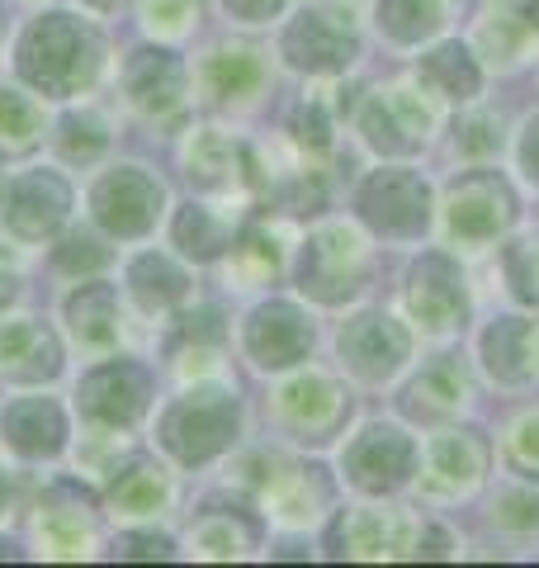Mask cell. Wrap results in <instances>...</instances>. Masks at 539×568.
Here are the masks:
<instances>
[{
	"label": "cell",
	"instance_id": "38",
	"mask_svg": "<svg viewBox=\"0 0 539 568\" xmlns=\"http://www.w3.org/2000/svg\"><path fill=\"white\" fill-rule=\"evenodd\" d=\"M194 0H148L142 6V24L161 39H180V33H190V20H194Z\"/></svg>",
	"mask_w": 539,
	"mask_h": 568
},
{
	"label": "cell",
	"instance_id": "49",
	"mask_svg": "<svg viewBox=\"0 0 539 568\" xmlns=\"http://www.w3.org/2000/svg\"><path fill=\"white\" fill-rule=\"evenodd\" d=\"M6 549H10V545H0V559H6Z\"/></svg>",
	"mask_w": 539,
	"mask_h": 568
},
{
	"label": "cell",
	"instance_id": "35",
	"mask_svg": "<svg viewBox=\"0 0 539 568\" xmlns=\"http://www.w3.org/2000/svg\"><path fill=\"white\" fill-rule=\"evenodd\" d=\"M501 271H507V284L516 298L539 304V233L516 237L507 252H501Z\"/></svg>",
	"mask_w": 539,
	"mask_h": 568
},
{
	"label": "cell",
	"instance_id": "5",
	"mask_svg": "<svg viewBox=\"0 0 539 568\" xmlns=\"http://www.w3.org/2000/svg\"><path fill=\"white\" fill-rule=\"evenodd\" d=\"M355 209L379 237H398V242L421 237L430 223V185L407 166L374 171L369 181L359 185Z\"/></svg>",
	"mask_w": 539,
	"mask_h": 568
},
{
	"label": "cell",
	"instance_id": "25",
	"mask_svg": "<svg viewBox=\"0 0 539 568\" xmlns=\"http://www.w3.org/2000/svg\"><path fill=\"white\" fill-rule=\"evenodd\" d=\"M185 166H190V181H200L209 190H232V181L251 171V152L227 133H194Z\"/></svg>",
	"mask_w": 539,
	"mask_h": 568
},
{
	"label": "cell",
	"instance_id": "18",
	"mask_svg": "<svg viewBox=\"0 0 539 568\" xmlns=\"http://www.w3.org/2000/svg\"><path fill=\"white\" fill-rule=\"evenodd\" d=\"M403 413L417 422H445L455 417L464 403H469V375L455 355H436V361L421 365V375L403 388Z\"/></svg>",
	"mask_w": 539,
	"mask_h": 568
},
{
	"label": "cell",
	"instance_id": "42",
	"mask_svg": "<svg viewBox=\"0 0 539 568\" xmlns=\"http://www.w3.org/2000/svg\"><path fill=\"white\" fill-rule=\"evenodd\" d=\"M294 133H298V142H313V148H327V133H332L327 110H322L317 100H308V104H303V110L294 114Z\"/></svg>",
	"mask_w": 539,
	"mask_h": 568
},
{
	"label": "cell",
	"instance_id": "17",
	"mask_svg": "<svg viewBox=\"0 0 539 568\" xmlns=\"http://www.w3.org/2000/svg\"><path fill=\"white\" fill-rule=\"evenodd\" d=\"M482 365L501 384L539 379V323H530V317H497L482 332Z\"/></svg>",
	"mask_w": 539,
	"mask_h": 568
},
{
	"label": "cell",
	"instance_id": "7",
	"mask_svg": "<svg viewBox=\"0 0 539 568\" xmlns=\"http://www.w3.org/2000/svg\"><path fill=\"white\" fill-rule=\"evenodd\" d=\"M407 313L417 317L421 332H436V336L464 327V317H469V290H464L459 265L445 252H426L417 265H411Z\"/></svg>",
	"mask_w": 539,
	"mask_h": 568
},
{
	"label": "cell",
	"instance_id": "39",
	"mask_svg": "<svg viewBox=\"0 0 539 568\" xmlns=\"http://www.w3.org/2000/svg\"><path fill=\"white\" fill-rule=\"evenodd\" d=\"M492 517L501 526H511V530H530V526H539V497L530 488H507V493L497 497Z\"/></svg>",
	"mask_w": 539,
	"mask_h": 568
},
{
	"label": "cell",
	"instance_id": "15",
	"mask_svg": "<svg viewBox=\"0 0 539 568\" xmlns=\"http://www.w3.org/2000/svg\"><path fill=\"white\" fill-rule=\"evenodd\" d=\"M313 351V323L294 304H261L246 317V355L261 369H289Z\"/></svg>",
	"mask_w": 539,
	"mask_h": 568
},
{
	"label": "cell",
	"instance_id": "43",
	"mask_svg": "<svg viewBox=\"0 0 539 568\" xmlns=\"http://www.w3.org/2000/svg\"><path fill=\"white\" fill-rule=\"evenodd\" d=\"M119 559H171V540L166 536H123L114 545Z\"/></svg>",
	"mask_w": 539,
	"mask_h": 568
},
{
	"label": "cell",
	"instance_id": "44",
	"mask_svg": "<svg viewBox=\"0 0 539 568\" xmlns=\"http://www.w3.org/2000/svg\"><path fill=\"white\" fill-rule=\"evenodd\" d=\"M516 156H520V171H526L530 181L539 185V119H530V123H526V133H520Z\"/></svg>",
	"mask_w": 539,
	"mask_h": 568
},
{
	"label": "cell",
	"instance_id": "9",
	"mask_svg": "<svg viewBox=\"0 0 539 568\" xmlns=\"http://www.w3.org/2000/svg\"><path fill=\"white\" fill-rule=\"evenodd\" d=\"M417 455L421 450H417V440H411L407 432L374 422L346 446V474H350V484L359 493H393V488H403L411 478Z\"/></svg>",
	"mask_w": 539,
	"mask_h": 568
},
{
	"label": "cell",
	"instance_id": "3",
	"mask_svg": "<svg viewBox=\"0 0 539 568\" xmlns=\"http://www.w3.org/2000/svg\"><path fill=\"white\" fill-rule=\"evenodd\" d=\"M516 194L497 171H469L459 175L445 194V233L459 246H488L511 227Z\"/></svg>",
	"mask_w": 539,
	"mask_h": 568
},
{
	"label": "cell",
	"instance_id": "26",
	"mask_svg": "<svg viewBox=\"0 0 539 568\" xmlns=\"http://www.w3.org/2000/svg\"><path fill=\"white\" fill-rule=\"evenodd\" d=\"M237 242V227L232 219H223L213 204H185L175 213V246L194 261H218L223 252H232Z\"/></svg>",
	"mask_w": 539,
	"mask_h": 568
},
{
	"label": "cell",
	"instance_id": "23",
	"mask_svg": "<svg viewBox=\"0 0 539 568\" xmlns=\"http://www.w3.org/2000/svg\"><path fill=\"white\" fill-rule=\"evenodd\" d=\"M340 413H346V398H340V388L327 375H298L279 388V417L289 422L294 432L322 436L340 422Z\"/></svg>",
	"mask_w": 539,
	"mask_h": 568
},
{
	"label": "cell",
	"instance_id": "1",
	"mask_svg": "<svg viewBox=\"0 0 539 568\" xmlns=\"http://www.w3.org/2000/svg\"><path fill=\"white\" fill-rule=\"evenodd\" d=\"M100 67V39L71 14H43L20 39V77L43 95H77Z\"/></svg>",
	"mask_w": 539,
	"mask_h": 568
},
{
	"label": "cell",
	"instance_id": "34",
	"mask_svg": "<svg viewBox=\"0 0 539 568\" xmlns=\"http://www.w3.org/2000/svg\"><path fill=\"white\" fill-rule=\"evenodd\" d=\"M256 540V526L251 521H232V517H218V511H204L200 530H194V555H209V559H232Z\"/></svg>",
	"mask_w": 539,
	"mask_h": 568
},
{
	"label": "cell",
	"instance_id": "13",
	"mask_svg": "<svg viewBox=\"0 0 539 568\" xmlns=\"http://www.w3.org/2000/svg\"><path fill=\"white\" fill-rule=\"evenodd\" d=\"M71 209V190L62 175L52 171H29V175H14L6 185V227L24 242H43L48 233H58L62 219Z\"/></svg>",
	"mask_w": 539,
	"mask_h": 568
},
{
	"label": "cell",
	"instance_id": "21",
	"mask_svg": "<svg viewBox=\"0 0 539 568\" xmlns=\"http://www.w3.org/2000/svg\"><path fill=\"white\" fill-rule=\"evenodd\" d=\"M58 369H62L58 336H52L43 323L20 317V323L0 327V375L24 379V384H39V379H52Z\"/></svg>",
	"mask_w": 539,
	"mask_h": 568
},
{
	"label": "cell",
	"instance_id": "46",
	"mask_svg": "<svg viewBox=\"0 0 539 568\" xmlns=\"http://www.w3.org/2000/svg\"><path fill=\"white\" fill-rule=\"evenodd\" d=\"M14 290H20V271H14V261L0 252V308H6L10 298H14Z\"/></svg>",
	"mask_w": 539,
	"mask_h": 568
},
{
	"label": "cell",
	"instance_id": "20",
	"mask_svg": "<svg viewBox=\"0 0 539 568\" xmlns=\"http://www.w3.org/2000/svg\"><path fill=\"white\" fill-rule=\"evenodd\" d=\"M123 85H129V100L152 119H171L185 104V67L171 52H133V62L123 67Z\"/></svg>",
	"mask_w": 539,
	"mask_h": 568
},
{
	"label": "cell",
	"instance_id": "16",
	"mask_svg": "<svg viewBox=\"0 0 539 568\" xmlns=\"http://www.w3.org/2000/svg\"><path fill=\"white\" fill-rule=\"evenodd\" d=\"M417 465H421V488L430 497H464L478 488L482 469H488V446L469 432H445L426 440Z\"/></svg>",
	"mask_w": 539,
	"mask_h": 568
},
{
	"label": "cell",
	"instance_id": "14",
	"mask_svg": "<svg viewBox=\"0 0 539 568\" xmlns=\"http://www.w3.org/2000/svg\"><path fill=\"white\" fill-rule=\"evenodd\" d=\"M407 346H411L407 332L393 323L388 313H359L340 327V355H346V365L369 384L398 375L407 361Z\"/></svg>",
	"mask_w": 539,
	"mask_h": 568
},
{
	"label": "cell",
	"instance_id": "45",
	"mask_svg": "<svg viewBox=\"0 0 539 568\" xmlns=\"http://www.w3.org/2000/svg\"><path fill=\"white\" fill-rule=\"evenodd\" d=\"M223 6L246 24H261V20H270V14L284 10V0H223Z\"/></svg>",
	"mask_w": 539,
	"mask_h": 568
},
{
	"label": "cell",
	"instance_id": "48",
	"mask_svg": "<svg viewBox=\"0 0 539 568\" xmlns=\"http://www.w3.org/2000/svg\"><path fill=\"white\" fill-rule=\"evenodd\" d=\"M95 6H114V0H95Z\"/></svg>",
	"mask_w": 539,
	"mask_h": 568
},
{
	"label": "cell",
	"instance_id": "24",
	"mask_svg": "<svg viewBox=\"0 0 539 568\" xmlns=\"http://www.w3.org/2000/svg\"><path fill=\"white\" fill-rule=\"evenodd\" d=\"M67 317L77 342L90 351H110L119 346V298L110 284H81L77 294L67 298Z\"/></svg>",
	"mask_w": 539,
	"mask_h": 568
},
{
	"label": "cell",
	"instance_id": "40",
	"mask_svg": "<svg viewBox=\"0 0 539 568\" xmlns=\"http://www.w3.org/2000/svg\"><path fill=\"white\" fill-rule=\"evenodd\" d=\"M455 142H459V152H469V156H488V152H497V142H501L497 119H488V114L464 119L459 129H455Z\"/></svg>",
	"mask_w": 539,
	"mask_h": 568
},
{
	"label": "cell",
	"instance_id": "22",
	"mask_svg": "<svg viewBox=\"0 0 539 568\" xmlns=\"http://www.w3.org/2000/svg\"><path fill=\"white\" fill-rule=\"evenodd\" d=\"M327 503H332V484L317 465H289L265 478V507L279 521H294V526L317 521L327 511Z\"/></svg>",
	"mask_w": 539,
	"mask_h": 568
},
{
	"label": "cell",
	"instance_id": "30",
	"mask_svg": "<svg viewBox=\"0 0 539 568\" xmlns=\"http://www.w3.org/2000/svg\"><path fill=\"white\" fill-rule=\"evenodd\" d=\"M171 497L166 474L156 465H129V469H114V484H110V503L123 517H152V511Z\"/></svg>",
	"mask_w": 539,
	"mask_h": 568
},
{
	"label": "cell",
	"instance_id": "47",
	"mask_svg": "<svg viewBox=\"0 0 539 568\" xmlns=\"http://www.w3.org/2000/svg\"><path fill=\"white\" fill-rule=\"evenodd\" d=\"M6 503H10V484H6V474H0V511H6Z\"/></svg>",
	"mask_w": 539,
	"mask_h": 568
},
{
	"label": "cell",
	"instance_id": "31",
	"mask_svg": "<svg viewBox=\"0 0 539 568\" xmlns=\"http://www.w3.org/2000/svg\"><path fill=\"white\" fill-rule=\"evenodd\" d=\"M445 0H379V29L393 43H421L440 29Z\"/></svg>",
	"mask_w": 539,
	"mask_h": 568
},
{
	"label": "cell",
	"instance_id": "10",
	"mask_svg": "<svg viewBox=\"0 0 539 568\" xmlns=\"http://www.w3.org/2000/svg\"><path fill=\"white\" fill-rule=\"evenodd\" d=\"M148 398H152V375L148 365H133V361H110L90 369L81 384V413L95 426H114V432L133 426L148 413Z\"/></svg>",
	"mask_w": 539,
	"mask_h": 568
},
{
	"label": "cell",
	"instance_id": "19",
	"mask_svg": "<svg viewBox=\"0 0 539 568\" xmlns=\"http://www.w3.org/2000/svg\"><path fill=\"white\" fill-rule=\"evenodd\" d=\"M0 436L24 459H48L67 446V417L52 398H20L0 413Z\"/></svg>",
	"mask_w": 539,
	"mask_h": 568
},
{
	"label": "cell",
	"instance_id": "4",
	"mask_svg": "<svg viewBox=\"0 0 539 568\" xmlns=\"http://www.w3.org/2000/svg\"><path fill=\"white\" fill-rule=\"evenodd\" d=\"M369 275V252L359 242L355 227L346 223H327L317 227L303 246V271L298 284L303 294H313L317 304H346L350 294H359V284Z\"/></svg>",
	"mask_w": 539,
	"mask_h": 568
},
{
	"label": "cell",
	"instance_id": "12",
	"mask_svg": "<svg viewBox=\"0 0 539 568\" xmlns=\"http://www.w3.org/2000/svg\"><path fill=\"white\" fill-rule=\"evenodd\" d=\"M421 521L411 511H346L336 526V555L346 559H403L417 555L421 545Z\"/></svg>",
	"mask_w": 539,
	"mask_h": 568
},
{
	"label": "cell",
	"instance_id": "6",
	"mask_svg": "<svg viewBox=\"0 0 539 568\" xmlns=\"http://www.w3.org/2000/svg\"><path fill=\"white\" fill-rule=\"evenodd\" d=\"M279 52L289 58L298 71H317V77H332V71H346L359 52V33L350 24L346 10L332 6H308L298 20L284 29Z\"/></svg>",
	"mask_w": 539,
	"mask_h": 568
},
{
	"label": "cell",
	"instance_id": "37",
	"mask_svg": "<svg viewBox=\"0 0 539 568\" xmlns=\"http://www.w3.org/2000/svg\"><path fill=\"white\" fill-rule=\"evenodd\" d=\"M507 459L516 474L539 478V413H526L507 426Z\"/></svg>",
	"mask_w": 539,
	"mask_h": 568
},
{
	"label": "cell",
	"instance_id": "11",
	"mask_svg": "<svg viewBox=\"0 0 539 568\" xmlns=\"http://www.w3.org/2000/svg\"><path fill=\"white\" fill-rule=\"evenodd\" d=\"M161 200H166V194H161V185L142 166L110 171L95 185V194H90V204H95V219L110 227V233H119V237L152 233V223H156V213H161Z\"/></svg>",
	"mask_w": 539,
	"mask_h": 568
},
{
	"label": "cell",
	"instance_id": "29",
	"mask_svg": "<svg viewBox=\"0 0 539 568\" xmlns=\"http://www.w3.org/2000/svg\"><path fill=\"white\" fill-rule=\"evenodd\" d=\"M129 290L148 313H166L171 304H180L190 294V280L166 256H138L129 265Z\"/></svg>",
	"mask_w": 539,
	"mask_h": 568
},
{
	"label": "cell",
	"instance_id": "33",
	"mask_svg": "<svg viewBox=\"0 0 539 568\" xmlns=\"http://www.w3.org/2000/svg\"><path fill=\"white\" fill-rule=\"evenodd\" d=\"M43 133L39 104L20 91H0V152H29Z\"/></svg>",
	"mask_w": 539,
	"mask_h": 568
},
{
	"label": "cell",
	"instance_id": "8",
	"mask_svg": "<svg viewBox=\"0 0 539 568\" xmlns=\"http://www.w3.org/2000/svg\"><path fill=\"white\" fill-rule=\"evenodd\" d=\"M355 129L365 133V142L384 156H407L417 152L426 133H430V110L421 104V95L403 91V85H388V91H369L359 100Z\"/></svg>",
	"mask_w": 539,
	"mask_h": 568
},
{
	"label": "cell",
	"instance_id": "28",
	"mask_svg": "<svg viewBox=\"0 0 539 568\" xmlns=\"http://www.w3.org/2000/svg\"><path fill=\"white\" fill-rule=\"evenodd\" d=\"M265 81V62L251 48H223L204 62V85L213 100H246L256 95Z\"/></svg>",
	"mask_w": 539,
	"mask_h": 568
},
{
	"label": "cell",
	"instance_id": "32",
	"mask_svg": "<svg viewBox=\"0 0 539 568\" xmlns=\"http://www.w3.org/2000/svg\"><path fill=\"white\" fill-rule=\"evenodd\" d=\"M232 265H237V275H242L246 284H265V280H275V275H279L284 246H275L270 227L256 223V227H246V233L232 242Z\"/></svg>",
	"mask_w": 539,
	"mask_h": 568
},
{
	"label": "cell",
	"instance_id": "27",
	"mask_svg": "<svg viewBox=\"0 0 539 568\" xmlns=\"http://www.w3.org/2000/svg\"><path fill=\"white\" fill-rule=\"evenodd\" d=\"M421 85L440 100H474L482 85V71L464 43H440L430 58H421Z\"/></svg>",
	"mask_w": 539,
	"mask_h": 568
},
{
	"label": "cell",
	"instance_id": "36",
	"mask_svg": "<svg viewBox=\"0 0 539 568\" xmlns=\"http://www.w3.org/2000/svg\"><path fill=\"white\" fill-rule=\"evenodd\" d=\"M104 142H110V133H104L100 114H67V123H62V152L71 156V162H90V156H100Z\"/></svg>",
	"mask_w": 539,
	"mask_h": 568
},
{
	"label": "cell",
	"instance_id": "41",
	"mask_svg": "<svg viewBox=\"0 0 539 568\" xmlns=\"http://www.w3.org/2000/svg\"><path fill=\"white\" fill-rule=\"evenodd\" d=\"M104 261H110V252H104L95 237H85V233L67 237V242L58 246V265H62V271H100Z\"/></svg>",
	"mask_w": 539,
	"mask_h": 568
},
{
	"label": "cell",
	"instance_id": "2",
	"mask_svg": "<svg viewBox=\"0 0 539 568\" xmlns=\"http://www.w3.org/2000/svg\"><path fill=\"white\" fill-rule=\"evenodd\" d=\"M237 422H242V407L227 388H190L161 417V446L180 465H204V459L223 455L237 440Z\"/></svg>",
	"mask_w": 539,
	"mask_h": 568
}]
</instances>
